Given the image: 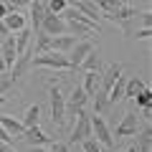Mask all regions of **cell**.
<instances>
[{
    "mask_svg": "<svg viewBox=\"0 0 152 152\" xmlns=\"http://www.w3.org/2000/svg\"><path fill=\"white\" fill-rule=\"evenodd\" d=\"M31 69H53V71H71L66 53H56V51H46V53L33 56Z\"/></svg>",
    "mask_w": 152,
    "mask_h": 152,
    "instance_id": "1",
    "label": "cell"
},
{
    "mask_svg": "<svg viewBox=\"0 0 152 152\" xmlns=\"http://www.w3.org/2000/svg\"><path fill=\"white\" fill-rule=\"evenodd\" d=\"M48 107H51V119L56 127H64L66 119V96L58 86H48Z\"/></svg>",
    "mask_w": 152,
    "mask_h": 152,
    "instance_id": "2",
    "label": "cell"
},
{
    "mask_svg": "<svg viewBox=\"0 0 152 152\" xmlns=\"http://www.w3.org/2000/svg\"><path fill=\"white\" fill-rule=\"evenodd\" d=\"M91 137L102 145V150H114L112 129H109L107 119H104V117H99V114H91Z\"/></svg>",
    "mask_w": 152,
    "mask_h": 152,
    "instance_id": "3",
    "label": "cell"
},
{
    "mask_svg": "<svg viewBox=\"0 0 152 152\" xmlns=\"http://www.w3.org/2000/svg\"><path fill=\"white\" fill-rule=\"evenodd\" d=\"M117 26L122 28V33H124L127 38L134 41V33L140 31V28H152V13H150V10H140L134 18H127V20L117 23Z\"/></svg>",
    "mask_w": 152,
    "mask_h": 152,
    "instance_id": "4",
    "label": "cell"
},
{
    "mask_svg": "<svg viewBox=\"0 0 152 152\" xmlns=\"http://www.w3.org/2000/svg\"><path fill=\"white\" fill-rule=\"evenodd\" d=\"M94 48H96V46H94L91 38H81V41H76L74 48L66 53V58H69V69H71V71L79 69V66H81V61L89 56V51H94Z\"/></svg>",
    "mask_w": 152,
    "mask_h": 152,
    "instance_id": "5",
    "label": "cell"
},
{
    "mask_svg": "<svg viewBox=\"0 0 152 152\" xmlns=\"http://www.w3.org/2000/svg\"><path fill=\"white\" fill-rule=\"evenodd\" d=\"M137 132H140V117H137V109H129L122 117V122L117 124V129L112 132V137L122 140V137H134Z\"/></svg>",
    "mask_w": 152,
    "mask_h": 152,
    "instance_id": "6",
    "label": "cell"
},
{
    "mask_svg": "<svg viewBox=\"0 0 152 152\" xmlns=\"http://www.w3.org/2000/svg\"><path fill=\"white\" fill-rule=\"evenodd\" d=\"M86 137H91V114L86 112V109H81L79 112V117H76V124L74 129H71V142H81L86 140Z\"/></svg>",
    "mask_w": 152,
    "mask_h": 152,
    "instance_id": "7",
    "label": "cell"
},
{
    "mask_svg": "<svg viewBox=\"0 0 152 152\" xmlns=\"http://www.w3.org/2000/svg\"><path fill=\"white\" fill-rule=\"evenodd\" d=\"M33 56H36V48H33V41H31V46H28V48L23 51L20 56H15V61H13V66H10V76H13V79H18V76H26L28 71H31V61H33Z\"/></svg>",
    "mask_w": 152,
    "mask_h": 152,
    "instance_id": "8",
    "label": "cell"
},
{
    "mask_svg": "<svg viewBox=\"0 0 152 152\" xmlns=\"http://www.w3.org/2000/svg\"><path fill=\"white\" fill-rule=\"evenodd\" d=\"M20 140L26 142L28 147H46V145H51V142H53V137L46 134V132L41 129V124H36V127H28V129L23 132Z\"/></svg>",
    "mask_w": 152,
    "mask_h": 152,
    "instance_id": "9",
    "label": "cell"
},
{
    "mask_svg": "<svg viewBox=\"0 0 152 152\" xmlns=\"http://www.w3.org/2000/svg\"><path fill=\"white\" fill-rule=\"evenodd\" d=\"M41 31L46 33V36L56 38V36H64L66 33V20L61 15H53V13H46L43 23H41Z\"/></svg>",
    "mask_w": 152,
    "mask_h": 152,
    "instance_id": "10",
    "label": "cell"
},
{
    "mask_svg": "<svg viewBox=\"0 0 152 152\" xmlns=\"http://www.w3.org/2000/svg\"><path fill=\"white\" fill-rule=\"evenodd\" d=\"M122 71H124V66H122V64H109L107 69L102 71V79H99V89L109 94V89H112V86H114V81H117V79L122 76Z\"/></svg>",
    "mask_w": 152,
    "mask_h": 152,
    "instance_id": "11",
    "label": "cell"
},
{
    "mask_svg": "<svg viewBox=\"0 0 152 152\" xmlns=\"http://www.w3.org/2000/svg\"><path fill=\"white\" fill-rule=\"evenodd\" d=\"M28 13H31V31L36 33V31H41V23H43V18H46V3L43 0H33L31 5H28Z\"/></svg>",
    "mask_w": 152,
    "mask_h": 152,
    "instance_id": "12",
    "label": "cell"
},
{
    "mask_svg": "<svg viewBox=\"0 0 152 152\" xmlns=\"http://www.w3.org/2000/svg\"><path fill=\"white\" fill-rule=\"evenodd\" d=\"M15 36H8V38H3V41H0V58L5 61V69L10 71V66H13V61H15Z\"/></svg>",
    "mask_w": 152,
    "mask_h": 152,
    "instance_id": "13",
    "label": "cell"
},
{
    "mask_svg": "<svg viewBox=\"0 0 152 152\" xmlns=\"http://www.w3.org/2000/svg\"><path fill=\"white\" fill-rule=\"evenodd\" d=\"M0 124H3V129H5L8 134L13 137V140H20L23 132H26L23 122H20V119H15V117H10V114H0Z\"/></svg>",
    "mask_w": 152,
    "mask_h": 152,
    "instance_id": "14",
    "label": "cell"
},
{
    "mask_svg": "<svg viewBox=\"0 0 152 152\" xmlns=\"http://www.w3.org/2000/svg\"><path fill=\"white\" fill-rule=\"evenodd\" d=\"M79 41L76 36H71V33H64V36H56L51 38L48 43V51H56V53H69L71 48H74V43Z\"/></svg>",
    "mask_w": 152,
    "mask_h": 152,
    "instance_id": "15",
    "label": "cell"
},
{
    "mask_svg": "<svg viewBox=\"0 0 152 152\" xmlns=\"http://www.w3.org/2000/svg\"><path fill=\"white\" fill-rule=\"evenodd\" d=\"M134 137H137V145H134L137 152H152V124L150 122H145V127H140V132Z\"/></svg>",
    "mask_w": 152,
    "mask_h": 152,
    "instance_id": "16",
    "label": "cell"
},
{
    "mask_svg": "<svg viewBox=\"0 0 152 152\" xmlns=\"http://www.w3.org/2000/svg\"><path fill=\"white\" fill-rule=\"evenodd\" d=\"M69 5L76 8L79 13H84V15H89L91 20L99 23V18H102V13H99V8L94 5V0H69Z\"/></svg>",
    "mask_w": 152,
    "mask_h": 152,
    "instance_id": "17",
    "label": "cell"
},
{
    "mask_svg": "<svg viewBox=\"0 0 152 152\" xmlns=\"http://www.w3.org/2000/svg\"><path fill=\"white\" fill-rule=\"evenodd\" d=\"M86 102H89V94L84 91L81 86H74V89H71V94H69V99H66V107L81 112V109L86 107Z\"/></svg>",
    "mask_w": 152,
    "mask_h": 152,
    "instance_id": "18",
    "label": "cell"
},
{
    "mask_svg": "<svg viewBox=\"0 0 152 152\" xmlns=\"http://www.w3.org/2000/svg\"><path fill=\"white\" fill-rule=\"evenodd\" d=\"M15 94V99H18V86H15V79L10 76V71H3L0 74V96H13Z\"/></svg>",
    "mask_w": 152,
    "mask_h": 152,
    "instance_id": "19",
    "label": "cell"
},
{
    "mask_svg": "<svg viewBox=\"0 0 152 152\" xmlns=\"http://www.w3.org/2000/svg\"><path fill=\"white\" fill-rule=\"evenodd\" d=\"M3 23H5V28L10 33H15V31H20V28H26L28 23H26V15H23L20 10H10L5 18H3Z\"/></svg>",
    "mask_w": 152,
    "mask_h": 152,
    "instance_id": "20",
    "label": "cell"
},
{
    "mask_svg": "<svg viewBox=\"0 0 152 152\" xmlns=\"http://www.w3.org/2000/svg\"><path fill=\"white\" fill-rule=\"evenodd\" d=\"M99 79H102L99 71H84V84H81V89L89 94V99L99 91Z\"/></svg>",
    "mask_w": 152,
    "mask_h": 152,
    "instance_id": "21",
    "label": "cell"
},
{
    "mask_svg": "<svg viewBox=\"0 0 152 152\" xmlns=\"http://www.w3.org/2000/svg\"><path fill=\"white\" fill-rule=\"evenodd\" d=\"M13 36H15V53L20 56L23 51H26L28 46H31V41H33V31L26 26V28H20V31H15Z\"/></svg>",
    "mask_w": 152,
    "mask_h": 152,
    "instance_id": "22",
    "label": "cell"
},
{
    "mask_svg": "<svg viewBox=\"0 0 152 152\" xmlns=\"http://www.w3.org/2000/svg\"><path fill=\"white\" fill-rule=\"evenodd\" d=\"M124 86H127V76H119V79L114 81V86L109 89V94H107L109 104H119L122 99H124Z\"/></svg>",
    "mask_w": 152,
    "mask_h": 152,
    "instance_id": "23",
    "label": "cell"
},
{
    "mask_svg": "<svg viewBox=\"0 0 152 152\" xmlns=\"http://www.w3.org/2000/svg\"><path fill=\"white\" fill-rule=\"evenodd\" d=\"M145 89H147V84L142 81L140 76H129V79H127V86H124V99H134L137 94L145 91Z\"/></svg>",
    "mask_w": 152,
    "mask_h": 152,
    "instance_id": "24",
    "label": "cell"
},
{
    "mask_svg": "<svg viewBox=\"0 0 152 152\" xmlns=\"http://www.w3.org/2000/svg\"><path fill=\"white\" fill-rule=\"evenodd\" d=\"M79 69H84V71H99V74H102V71H104V64H102V58H99V51H96V48L89 51V56L81 61Z\"/></svg>",
    "mask_w": 152,
    "mask_h": 152,
    "instance_id": "25",
    "label": "cell"
},
{
    "mask_svg": "<svg viewBox=\"0 0 152 152\" xmlns=\"http://www.w3.org/2000/svg\"><path fill=\"white\" fill-rule=\"evenodd\" d=\"M66 33H71V36H76L79 41H81V38H89V36H94V28H89V26H81V23H76V20H66Z\"/></svg>",
    "mask_w": 152,
    "mask_h": 152,
    "instance_id": "26",
    "label": "cell"
},
{
    "mask_svg": "<svg viewBox=\"0 0 152 152\" xmlns=\"http://www.w3.org/2000/svg\"><path fill=\"white\" fill-rule=\"evenodd\" d=\"M91 104H94V114H99V117H104V114L109 112V107H112L109 99H107V91H102V89L91 96Z\"/></svg>",
    "mask_w": 152,
    "mask_h": 152,
    "instance_id": "27",
    "label": "cell"
},
{
    "mask_svg": "<svg viewBox=\"0 0 152 152\" xmlns=\"http://www.w3.org/2000/svg\"><path fill=\"white\" fill-rule=\"evenodd\" d=\"M38 119H41V107L38 104H31V107L23 112V117H20V122H23V127H36L38 124Z\"/></svg>",
    "mask_w": 152,
    "mask_h": 152,
    "instance_id": "28",
    "label": "cell"
},
{
    "mask_svg": "<svg viewBox=\"0 0 152 152\" xmlns=\"http://www.w3.org/2000/svg\"><path fill=\"white\" fill-rule=\"evenodd\" d=\"M48 43H51V36H46L43 31L33 33V48H36V56L38 53H46V51H48Z\"/></svg>",
    "mask_w": 152,
    "mask_h": 152,
    "instance_id": "29",
    "label": "cell"
},
{
    "mask_svg": "<svg viewBox=\"0 0 152 152\" xmlns=\"http://www.w3.org/2000/svg\"><path fill=\"white\" fill-rule=\"evenodd\" d=\"M152 104V91H150V86L145 89V91H140L134 96V109H142V107H150Z\"/></svg>",
    "mask_w": 152,
    "mask_h": 152,
    "instance_id": "30",
    "label": "cell"
},
{
    "mask_svg": "<svg viewBox=\"0 0 152 152\" xmlns=\"http://www.w3.org/2000/svg\"><path fill=\"white\" fill-rule=\"evenodd\" d=\"M43 3H46V10L53 13V15H58V13L69 5V0H43Z\"/></svg>",
    "mask_w": 152,
    "mask_h": 152,
    "instance_id": "31",
    "label": "cell"
},
{
    "mask_svg": "<svg viewBox=\"0 0 152 152\" xmlns=\"http://www.w3.org/2000/svg\"><path fill=\"white\" fill-rule=\"evenodd\" d=\"M79 145H81V152H102V145H99L94 137H86V140H81Z\"/></svg>",
    "mask_w": 152,
    "mask_h": 152,
    "instance_id": "32",
    "label": "cell"
},
{
    "mask_svg": "<svg viewBox=\"0 0 152 152\" xmlns=\"http://www.w3.org/2000/svg\"><path fill=\"white\" fill-rule=\"evenodd\" d=\"M8 3V8H10V10H23V8H28L33 3V0H5Z\"/></svg>",
    "mask_w": 152,
    "mask_h": 152,
    "instance_id": "33",
    "label": "cell"
},
{
    "mask_svg": "<svg viewBox=\"0 0 152 152\" xmlns=\"http://www.w3.org/2000/svg\"><path fill=\"white\" fill-rule=\"evenodd\" d=\"M48 152H69V145H66V142L53 140V142H51V150H48Z\"/></svg>",
    "mask_w": 152,
    "mask_h": 152,
    "instance_id": "34",
    "label": "cell"
},
{
    "mask_svg": "<svg viewBox=\"0 0 152 152\" xmlns=\"http://www.w3.org/2000/svg\"><path fill=\"white\" fill-rule=\"evenodd\" d=\"M150 36H152V28H140V31L134 33V41H147Z\"/></svg>",
    "mask_w": 152,
    "mask_h": 152,
    "instance_id": "35",
    "label": "cell"
},
{
    "mask_svg": "<svg viewBox=\"0 0 152 152\" xmlns=\"http://www.w3.org/2000/svg\"><path fill=\"white\" fill-rule=\"evenodd\" d=\"M0 142H8V145H15V140H13V137L8 134L5 129H3V124H0Z\"/></svg>",
    "mask_w": 152,
    "mask_h": 152,
    "instance_id": "36",
    "label": "cell"
},
{
    "mask_svg": "<svg viewBox=\"0 0 152 152\" xmlns=\"http://www.w3.org/2000/svg\"><path fill=\"white\" fill-rule=\"evenodd\" d=\"M142 119H145V122L152 119V109H150V107H142Z\"/></svg>",
    "mask_w": 152,
    "mask_h": 152,
    "instance_id": "37",
    "label": "cell"
},
{
    "mask_svg": "<svg viewBox=\"0 0 152 152\" xmlns=\"http://www.w3.org/2000/svg\"><path fill=\"white\" fill-rule=\"evenodd\" d=\"M0 152H15V145H8V142H0Z\"/></svg>",
    "mask_w": 152,
    "mask_h": 152,
    "instance_id": "38",
    "label": "cell"
},
{
    "mask_svg": "<svg viewBox=\"0 0 152 152\" xmlns=\"http://www.w3.org/2000/svg\"><path fill=\"white\" fill-rule=\"evenodd\" d=\"M8 13H10V8H8V3H0V20H3V18H5Z\"/></svg>",
    "mask_w": 152,
    "mask_h": 152,
    "instance_id": "39",
    "label": "cell"
},
{
    "mask_svg": "<svg viewBox=\"0 0 152 152\" xmlns=\"http://www.w3.org/2000/svg\"><path fill=\"white\" fill-rule=\"evenodd\" d=\"M8 36H10V31L5 28V23L0 20V41H3V38H8Z\"/></svg>",
    "mask_w": 152,
    "mask_h": 152,
    "instance_id": "40",
    "label": "cell"
},
{
    "mask_svg": "<svg viewBox=\"0 0 152 152\" xmlns=\"http://www.w3.org/2000/svg\"><path fill=\"white\" fill-rule=\"evenodd\" d=\"M28 152H48L46 147H28Z\"/></svg>",
    "mask_w": 152,
    "mask_h": 152,
    "instance_id": "41",
    "label": "cell"
},
{
    "mask_svg": "<svg viewBox=\"0 0 152 152\" xmlns=\"http://www.w3.org/2000/svg\"><path fill=\"white\" fill-rule=\"evenodd\" d=\"M3 71H8V69H5V61L0 58V74H3Z\"/></svg>",
    "mask_w": 152,
    "mask_h": 152,
    "instance_id": "42",
    "label": "cell"
},
{
    "mask_svg": "<svg viewBox=\"0 0 152 152\" xmlns=\"http://www.w3.org/2000/svg\"><path fill=\"white\" fill-rule=\"evenodd\" d=\"M5 102H8V99H5V96H0V107H3V104H5Z\"/></svg>",
    "mask_w": 152,
    "mask_h": 152,
    "instance_id": "43",
    "label": "cell"
},
{
    "mask_svg": "<svg viewBox=\"0 0 152 152\" xmlns=\"http://www.w3.org/2000/svg\"><path fill=\"white\" fill-rule=\"evenodd\" d=\"M124 152H137V150H134V147H129V150H124Z\"/></svg>",
    "mask_w": 152,
    "mask_h": 152,
    "instance_id": "44",
    "label": "cell"
}]
</instances>
